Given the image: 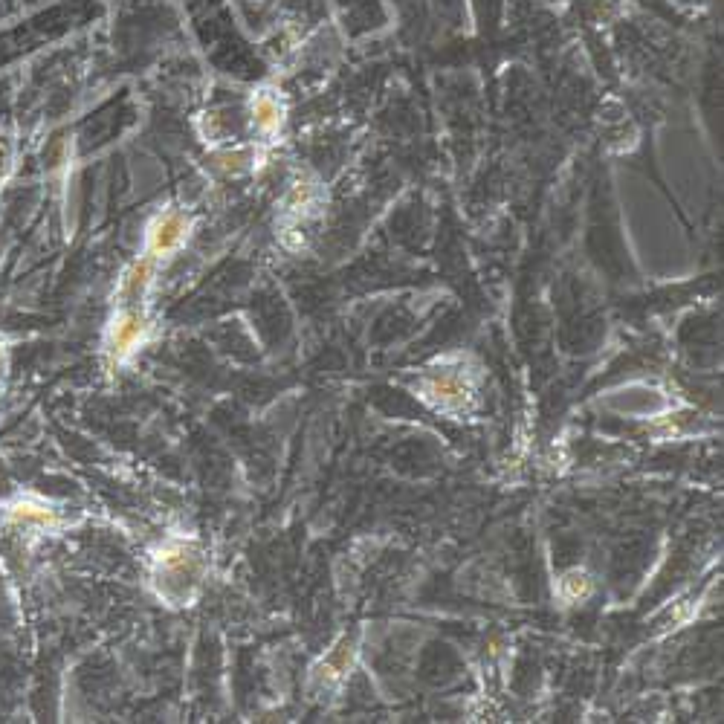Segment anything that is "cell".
<instances>
[{"mask_svg":"<svg viewBox=\"0 0 724 724\" xmlns=\"http://www.w3.org/2000/svg\"><path fill=\"white\" fill-rule=\"evenodd\" d=\"M145 334H148V325H145L140 313H134V310L119 313L113 319L111 334H108V351H111L113 360H128L142 345Z\"/></svg>","mask_w":724,"mask_h":724,"instance_id":"3957f363","label":"cell"},{"mask_svg":"<svg viewBox=\"0 0 724 724\" xmlns=\"http://www.w3.org/2000/svg\"><path fill=\"white\" fill-rule=\"evenodd\" d=\"M200 554L189 545H168L157 559V583L160 591L171 600H189L192 591L200 585Z\"/></svg>","mask_w":724,"mask_h":724,"instance_id":"6da1fadb","label":"cell"},{"mask_svg":"<svg viewBox=\"0 0 724 724\" xmlns=\"http://www.w3.org/2000/svg\"><path fill=\"white\" fill-rule=\"evenodd\" d=\"M6 368H9V351H6V345L0 342V380L6 377Z\"/></svg>","mask_w":724,"mask_h":724,"instance_id":"ba28073f","label":"cell"},{"mask_svg":"<svg viewBox=\"0 0 724 724\" xmlns=\"http://www.w3.org/2000/svg\"><path fill=\"white\" fill-rule=\"evenodd\" d=\"M183 235H186V218L177 215V212L163 215L160 221L151 226V252L154 255H166V252L177 250Z\"/></svg>","mask_w":724,"mask_h":724,"instance_id":"277c9868","label":"cell"},{"mask_svg":"<svg viewBox=\"0 0 724 724\" xmlns=\"http://www.w3.org/2000/svg\"><path fill=\"white\" fill-rule=\"evenodd\" d=\"M255 122H258L261 128H276V125H279V108H276V102L261 99V102L255 105Z\"/></svg>","mask_w":724,"mask_h":724,"instance_id":"52a82bcc","label":"cell"},{"mask_svg":"<svg viewBox=\"0 0 724 724\" xmlns=\"http://www.w3.org/2000/svg\"><path fill=\"white\" fill-rule=\"evenodd\" d=\"M426 391L441 403V406H452V403H464L467 394H470V386L464 377L458 374H441V377H432L426 383Z\"/></svg>","mask_w":724,"mask_h":724,"instance_id":"5b68a950","label":"cell"},{"mask_svg":"<svg viewBox=\"0 0 724 724\" xmlns=\"http://www.w3.org/2000/svg\"><path fill=\"white\" fill-rule=\"evenodd\" d=\"M562 594L568 597V600H580L588 594V577L580 574V571H571L565 580H562Z\"/></svg>","mask_w":724,"mask_h":724,"instance_id":"8992f818","label":"cell"},{"mask_svg":"<svg viewBox=\"0 0 724 724\" xmlns=\"http://www.w3.org/2000/svg\"><path fill=\"white\" fill-rule=\"evenodd\" d=\"M3 519H6V525L24 530V533H47L61 525L58 510H53L50 504L35 502V499H15L12 504H6Z\"/></svg>","mask_w":724,"mask_h":724,"instance_id":"7a4b0ae2","label":"cell"},{"mask_svg":"<svg viewBox=\"0 0 724 724\" xmlns=\"http://www.w3.org/2000/svg\"><path fill=\"white\" fill-rule=\"evenodd\" d=\"M0 394H3V386H0Z\"/></svg>","mask_w":724,"mask_h":724,"instance_id":"9c48e42d","label":"cell"}]
</instances>
